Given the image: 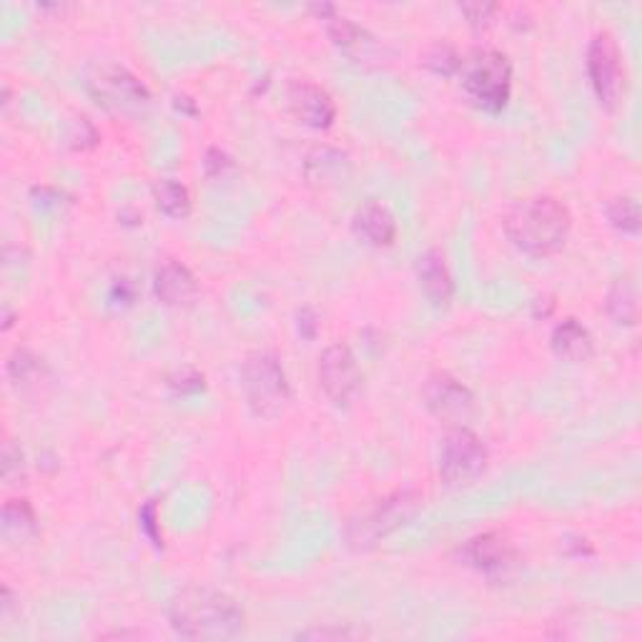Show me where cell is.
<instances>
[{"instance_id": "obj_1", "label": "cell", "mask_w": 642, "mask_h": 642, "mask_svg": "<svg viewBox=\"0 0 642 642\" xmlns=\"http://www.w3.org/2000/svg\"><path fill=\"white\" fill-rule=\"evenodd\" d=\"M169 622L176 635L189 640H232L246 628V612L232 595L187 587L169 602Z\"/></svg>"}, {"instance_id": "obj_2", "label": "cell", "mask_w": 642, "mask_h": 642, "mask_svg": "<svg viewBox=\"0 0 642 642\" xmlns=\"http://www.w3.org/2000/svg\"><path fill=\"white\" fill-rule=\"evenodd\" d=\"M573 216L555 196H530L517 201L505 216L507 239L530 257H550L565 246Z\"/></svg>"}, {"instance_id": "obj_3", "label": "cell", "mask_w": 642, "mask_h": 642, "mask_svg": "<svg viewBox=\"0 0 642 642\" xmlns=\"http://www.w3.org/2000/svg\"><path fill=\"white\" fill-rule=\"evenodd\" d=\"M462 86L470 99L489 113L503 111L513 93V66L505 53L495 48H474L462 60Z\"/></svg>"}, {"instance_id": "obj_4", "label": "cell", "mask_w": 642, "mask_h": 642, "mask_svg": "<svg viewBox=\"0 0 642 642\" xmlns=\"http://www.w3.org/2000/svg\"><path fill=\"white\" fill-rule=\"evenodd\" d=\"M241 386L251 412L263 419H274L292 399L286 372L271 351H251L241 367Z\"/></svg>"}, {"instance_id": "obj_5", "label": "cell", "mask_w": 642, "mask_h": 642, "mask_svg": "<svg viewBox=\"0 0 642 642\" xmlns=\"http://www.w3.org/2000/svg\"><path fill=\"white\" fill-rule=\"evenodd\" d=\"M421 495L412 489H399L394 495L380 499L369 509H364L357 520H351L347 527V542L354 550H369L376 542L384 540L386 534L399 530L407 525L412 517L419 513Z\"/></svg>"}, {"instance_id": "obj_6", "label": "cell", "mask_w": 642, "mask_h": 642, "mask_svg": "<svg viewBox=\"0 0 642 642\" xmlns=\"http://www.w3.org/2000/svg\"><path fill=\"white\" fill-rule=\"evenodd\" d=\"M489 454L482 439L468 427H454L439 447V474L447 485H470L487 470Z\"/></svg>"}, {"instance_id": "obj_7", "label": "cell", "mask_w": 642, "mask_h": 642, "mask_svg": "<svg viewBox=\"0 0 642 642\" xmlns=\"http://www.w3.org/2000/svg\"><path fill=\"white\" fill-rule=\"evenodd\" d=\"M587 74L600 105L612 111L622 95V60L620 48L610 33H597L587 48Z\"/></svg>"}, {"instance_id": "obj_8", "label": "cell", "mask_w": 642, "mask_h": 642, "mask_svg": "<svg viewBox=\"0 0 642 642\" xmlns=\"http://www.w3.org/2000/svg\"><path fill=\"white\" fill-rule=\"evenodd\" d=\"M319 386L334 404H347L362 386V372L347 345H331L319 357Z\"/></svg>"}, {"instance_id": "obj_9", "label": "cell", "mask_w": 642, "mask_h": 642, "mask_svg": "<svg viewBox=\"0 0 642 642\" xmlns=\"http://www.w3.org/2000/svg\"><path fill=\"white\" fill-rule=\"evenodd\" d=\"M91 91L99 103L109 105L113 111H140L151 101L148 88L121 66H105L91 78Z\"/></svg>"}, {"instance_id": "obj_10", "label": "cell", "mask_w": 642, "mask_h": 642, "mask_svg": "<svg viewBox=\"0 0 642 642\" xmlns=\"http://www.w3.org/2000/svg\"><path fill=\"white\" fill-rule=\"evenodd\" d=\"M286 105L292 116L309 128H329L337 119V105H334L331 95L322 86L304 81V78L289 83Z\"/></svg>"}, {"instance_id": "obj_11", "label": "cell", "mask_w": 642, "mask_h": 642, "mask_svg": "<svg viewBox=\"0 0 642 642\" xmlns=\"http://www.w3.org/2000/svg\"><path fill=\"white\" fill-rule=\"evenodd\" d=\"M425 404L435 417L444 421H462L474 407L472 392L452 374H435L425 384Z\"/></svg>"}, {"instance_id": "obj_12", "label": "cell", "mask_w": 642, "mask_h": 642, "mask_svg": "<svg viewBox=\"0 0 642 642\" xmlns=\"http://www.w3.org/2000/svg\"><path fill=\"white\" fill-rule=\"evenodd\" d=\"M314 11L322 15V21H327V31L331 35L334 46L347 53L357 64H367L380 56V43L374 35H369L364 29H359L354 21L339 15L331 5H314Z\"/></svg>"}, {"instance_id": "obj_13", "label": "cell", "mask_w": 642, "mask_h": 642, "mask_svg": "<svg viewBox=\"0 0 642 642\" xmlns=\"http://www.w3.org/2000/svg\"><path fill=\"white\" fill-rule=\"evenodd\" d=\"M464 557L470 560V565L482 570L485 575H505L515 567L517 552L507 538L497 532L477 534L468 542L464 548Z\"/></svg>"}, {"instance_id": "obj_14", "label": "cell", "mask_w": 642, "mask_h": 642, "mask_svg": "<svg viewBox=\"0 0 642 642\" xmlns=\"http://www.w3.org/2000/svg\"><path fill=\"white\" fill-rule=\"evenodd\" d=\"M417 277H419L421 292H425V296L435 306H447L452 302L454 281H452L450 269H447L442 251L429 249L427 254H421V257L417 259Z\"/></svg>"}, {"instance_id": "obj_15", "label": "cell", "mask_w": 642, "mask_h": 642, "mask_svg": "<svg viewBox=\"0 0 642 642\" xmlns=\"http://www.w3.org/2000/svg\"><path fill=\"white\" fill-rule=\"evenodd\" d=\"M154 289L156 296L161 299L166 306H187L193 302V296H196L199 284L181 261H166L164 267H158L156 271Z\"/></svg>"}, {"instance_id": "obj_16", "label": "cell", "mask_w": 642, "mask_h": 642, "mask_svg": "<svg viewBox=\"0 0 642 642\" xmlns=\"http://www.w3.org/2000/svg\"><path fill=\"white\" fill-rule=\"evenodd\" d=\"M351 226H354L357 236H362L372 246H392L397 239V222H394L392 211L374 199L357 209Z\"/></svg>"}, {"instance_id": "obj_17", "label": "cell", "mask_w": 642, "mask_h": 642, "mask_svg": "<svg viewBox=\"0 0 642 642\" xmlns=\"http://www.w3.org/2000/svg\"><path fill=\"white\" fill-rule=\"evenodd\" d=\"M306 179L314 187L319 189H329V187H339V183L347 181L349 176V158L347 154L337 151V148L322 146L314 148V151L306 156Z\"/></svg>"}, {"instance_id": "obj_18", "label": "cell", "mask_w": 642, "mask_h": 642, "mask_svg": "<svg viewBox=\"0 0 642 642\" xmlns=\"http://www.w3.org/2000/svg\"><path fill=\"white\" fill-rule=\"evenodd\" d=\"M552 351L565 362H587L595 354L593 334L577 319L560 322L552 331Z\"/></svg>"}, {"instance_id": "obj_19", "label": "cell", "mask_w": 642, "mask_h": 642, "mask_svg": "<svg viewBox=\"0 0 642 642\" xmlns=\"http://www.w3.org/2000/svg\"><path fill=\"white\" fill-rule=\"evenodd\" d=\"M38 520H35L29 499H8L3 507V540L8 544H23L35 538Z\"/></svg>"}, {"instance_id": "obj_20", "label": "cell", "mask_w": 642, "mask_h": 642, "mask_svg": "<svg viewBox=\"0 0 642 642\" xmlns=\"http://www.w3.org/2000/svg\"><path fill=\"white\" fill-rule=\"evenodd\" d=\"M610 319L620 327H632L638 322V292L630 279L615 281L608 292V302H605Z\"/></svg>"}, {"instance_id": "obj_21", "label": "cell", "mask_w": 642, "mask_h": 642, "mask_svg": "<svg viewBox=\"0 0 642 642\" xmlns=\"http://www.w3.org/2000/svg\"><path fill=\"white\" fill-rule=\"evenodd\" d=\"M156 206L171 218H187L191 214V193L183 183L173 179H158L154 183Z\"/></svg>"}, {"instance_id": "obj_22", "label": "cell", "mask_w": 642, "mask_h": 642, "mask_svg": "<svg viewBox=\"0 0 642 642\" xmlns=\"http://www.w3.org/2000/svg\"><path fill=\"white\" fill-rule=\"evenodd\" d=\"M608 222L622 234H638L640 232V206L635 199L630 196H615L605 206Z\"/></svg>"}, {"instance_id": "obj_23", "label": "cell", "mask_w": 642, "mask_h": 642, "mask_svg": "<svg viewBox=\"0 0 642 642\" xmlns=\"http://www.w3.org/2000/svg\"><path fill=\"white\" fill-rule=\"evenodd\" d=\"M41 369H43L41 359L33 357L31 351H25V349H18L11 357V362H8V374H11V380L15 384H29L41 374Z\"/></svg>"}, {"instance_id": "obj_24", "label": "cell", "mask_w": 642, "mask_h": 642, "mask_svg": "<svg viewBox=\"0 0 642 642\" xmlns=\"http://www.w3.org/2000/svg\"><path fill=\"white\" fill-rule=\"evenodd\" d=\"M425 66L432 68L435 74H442V76H452L457 70L462 68V58L457 56V50L442 43V46H435L432 50L427 53L425 58Z\"/></svg>"}, {"instance_id": "obj_25", "label": "cell", "mask_w": 642, "mask_h": 642, "mask_svg": "<svg viewBox=\"0 0 642 642\" xmlns=\"http://www.w3.org/2000/svg\"><path fill=\"white\" fill-rule=\"evenodd\" d=\"M23 452L13 444V439H5L3 444V480L5 485H18L23 480Z\"/></svg>"}, {"instance_id": "obj_26", "label": "cell", "mask_w": 642, "mask_h": 642, "mask_svg": "<svg viewBox=\"0 0 642 642\" xmlns=\"http://www.w3.org/2000/svg\"><path fill=\"white\" fill-rule=\"evenodd\" d=\"M169 386L173 392L181 394H196L204 390V374H199L196 369H179V372L169 376Z\"/></svg>"}, {"instance_id": "obj_27", "label": "cell", "mask_w": 642, "mask_h": 642, "mask_svg": "<svg viewBox=\"0 0 642 642\" xmlns=\"http://www.w3.org/2000/svg\"><path fill=\"white\" fill-rule=\"evenodd\" d=\"M136 284L131 279H116V284L111 286V304L113 306H131L136 302Z\"/></svg>"}, {"instance_id": "obj_28", "label": "cell", "mask_w": 642, "mask_h": 642, "mask_svg": "<svg viewBox=\"0 0 642 642\" xmlns=\"http://www.w3.org/2000/svg\"><path fill=\"white\" fill-rule=\"evenodd\" d=\"M462 11H464V15L470 18L472 25H487L492 21V15L497 13V5H492V3H468V5H462Z\"/></svg>"}, {"instance_id": "obj_29", "label": "cell", "mask_w": 642, "mask_h": 642, "mask_svg": "<svg viewBox=\"0 0 642 642\" xmlns=\"http://www.w3.org/2000/svg\"><path fill=\"white\" fill-rule=\"evenodd\" d=\"M234 166L232 158H228L224 151H218V148H211L209 156H206V171L209 176H224V171H228Z\"/></svg>"}, {"instance_id": "obj_30", "label": "cell", "mask_w": 642, "mask_h": 642, "mask_svg": "<svg viewBox=\"0 0 642 642\" xmlns=\"http://www.w3.org/2000/svg\"><path fill=\"white\" fill-rule=\"evenodd\" d=\"M156 522H158L156 505H154V503H148V505L144 507V513H140V525H144V530H146L148 538L154 540V544H161V542H164V538H161V532H158Z\"/></svg>"}, {"instance_id": "obj_31", "label": "cell", "mask_w": 642, "mask_h": 642, "mask_svg": "<svg viewBox=\"0 0 642 642\" xmlns=\"http://www.w3.org/2000/svg\"><path fill=\"white\" fill-rule=\"evenodd\" d=\"M359 632H354V630H341V628H337V630H331V628H322V630H306V632H302V635L299 638H304V640H329V638H334V640H345V638H357Z\"/></svg>"}, {"instance_id": "obj_32", "label": "cell", "mask_w": 642, "mask_h": 642, "mask_svg": "<svg viewBox=\"0 0 642 642\" xmlns=\"http://www.w3.org/2000/svg\"><path fill=\"white\" fill-rule=\"evenodd\" d=\"M299 331H302V337L306 339H312L316 334V314L312 309L299 312Z\"/></svg>"}]
</instances>
